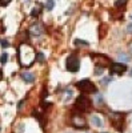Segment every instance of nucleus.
<instances>
[{
	"mask_svg": "<svg viewBox=\"0 0 132 133\" xmlns=\"http://www.w3.org/2000/svg\"><path fill=\"white\" fill-rule=\"evenodd\" d=\"M76 88H78L79 91H81L83 93H95L96 92V85L88 79L80 80L78 84H76Z\"/></svg>",
	"mask_w": 132,
	"mask_h": 133,
	"instance_id": "f257e3e1",
	"label": "nucleus"
},
{
	"mask_svg": "<svg viewBox=\"0 0 132 133\" xmlns=\"http://www.w3.org/2000/svg\"><path fill=\"white\" fill-rule=\"evenodd\" d=\"M76 107H78V109L80 112H87V110L91 109L92 103L87 96H79V98L76 100Z\"/></svg>",
	"mask_w": 132,
	"mask_h": 133,
	"instance_id": "f03ea898",
	"label": "nucleus"
},
{
	"mask_svg": "<svg viewBox=\"0 0 132 133\" xmlns=\"http://www.w3.org/2000/svg\"><path fill=\"white\" fill-rule=\"evenodd\" d=\"M65 66H67V69L70 72H78L79 68H80V61H79L78 56H76V55H71V56L67 59Z\"/></svg>",
	"mask_w": 132,
	"mask_h": 133,
	"instance_id": "7ed1b4c3",
	"label": "nucleus"
},
{
	"mask_svg": "<svg viewBox=\"0 0 132 133\" xmlns=\"http://www.w3.org/2000/svg\"><path fill=\"white\" fill-rule=\"evenodd\" d=\"M127 71V65L124 63H115L109 66V73L111 75H122Z\"/></svg>",
	"mask_w": 132,
	"mask_h": 133,
	"instance_id": "20e7f679",
	"label": "nucleus"
},
{
	"mask_svg": "<svg viewBox=\"0 0 132 133\" xmlns=\"http://www.w3.org/2000/svg\"><path fill=\"white\" fill-rule=\"evenodd\" d=\"M93 60H95V64L96 65H102L103 68L105 65H108V64H111V61H109V59L107 57V56H103V55H93Z\"/></svg>",
	"mask_w": 132,
	"mask_h": 133,
	"instance_id": "39448f33",
	"label": "nucleus"
},
{
	"mask_svg": "<svg viewBox=\"0 0 132 133\" xmlns=\"http://www.w3.org/2000/svg\"><path fill=\"white\" fill-rule=\"evenodd\" d=\"M73 125L76 127V129H85V121L81 116H73Z\"/></svg>",
	"mask_w": 132,
	"mask_h": 133,
	"instance_id": "423d86ee",
	"label": "nucleus"
},
{
	"mask_svg": "<svg viewBox=\"0 0 132 133\" xmlns=\"http://www.w3.org/2000/svg\"><path fill=\"white\" fill-rule=\"evenodd\" d=\"M21 79L26 83H34L35 81V75L31 73V72H24V73H21Z\"/></svg>",
	"mask_w": 132,
	"mask_h": 133,
	"instance_id": "0eeeda50",
	"label": "nucleus"
},
{
	"mask_svg": "<svg viewBox=\"0 0 132 133\" xmlns=\"http://www.w3.org/2000/svg\"><path fill=\"white\" fill-rule=\"evenodd\" d=\"M31 33L34 36H40L41 33H43V28L39 24H34V25L31 27Z\"/></svg>",
	"mask_w": 132,
	"mask_h": 133,
	"instance_id": "6e6552de",
	"label": "nucleus"
},
{
	"mask_svg": "<svg viewBox=\"0 0 132 133\" xmlns=\"http://www.w3.org/2000/svg\"><path fill=\"white\" fill-rule=\"evenodd\" d=\"M91 121H92V123H93L96 127H99V128L103 127V120L99 117V116H96V115H93V116L91 117Z\"/></svg>",
	"mask_w": 132,
	"mask_h": 133,
	"instance_id": "1a4fd4ad",
	"label": "nucleus"
},
{
	"mask_svg": "<svg viewBox=\"0 0 132 133\" xmlns=\"http://www.w3.org/2000/svg\"><path fill=\"white\" fill-rule=\"evenodd\" d=\"M75 44H76V45H80V47H87V45H90V43L85 41V40H81V39H76V40H75Z\"/></svg>",
	"mask_w": 132,
	"mask_h": 133,
	"instance_id": "9d476101",
	"label": "nucleus"
},
{
	"mask_svg": "<svg viewBox=\"0 0 132 133\" xmlns=\"http://www.w3.org/2000/svg\"><path fill=\"white\" fill-rule=\"evenodd\" d=\"M53 7H55V2H53V0H47V3H46V8H47L48 11H52V9H53Z\"/></svg>",
	"mask_w": 132,
	"mask_h": 133,
	"instance_id": "9b49d317",
	"label": "nucleus"
},
{
	"mask_svg": "<svg viewBox=\"0 0 132 133\" xmlns=\"http://www.w3.org/2000/svg\"><path fill=\"white\" fill-rule=\"evenodd\" d=\"M119 60L123 61V63H127V61H129V57L127 56L125 53H120V55H119Z\"/></svg>",
	"mask_w": 132,
	"mask_h": 133,
	"instance_id": "f8f14e48",
	"label": "nucleus"
},
{
	"mask_svg": "<svg viewBox=\"0 0 132 133\" xmlns=\"http://www.w3.org/2000/svg\"><path fill=\"white\" fill-rule=\"evenodd\" d=\"M35 60H36V61H39V63H43V61H44V55H43L41 52H37V53H36Z\"/></svg>",
	"mask_w": 132,
	"mask_h": 133,
	"instance_id": "ddd939ff",
	"label": "nucleus"
},
{
	"mask_svg": "<svg viewBox=\"0 0 132 133\" xmlns=\"http://www.w3.org/2000/svg\"><path fill=\"white\" fill-rule=\"evenodd\" d=\"M7 60H8V53H2V56H0V63L2 64H5L7 63Z\"/></svg>",
	"mask_w": 132,
	"mask_h": 133,
	"instance_id": "4468645a",
	"label": "nucleus"
},
{
	"mask_svg": "<svg viewBox=\"0 0 132 133\" xmlns=\"http://www.w3.org/2000/svg\"><path fill=\"white\" fill-rule=\"evenodd\" d=\"M127 2H128V0H116L115 5H116V7H123V5H125Z\"/></svg>",
	"mask_w": 132,
	"mask_h": 133,
	"instance_id": "2eb2a0df",
	"label": "nucleus"
},
{
	"mask_svg": "<svg viewBox=\"0 0 132 133\" xmlns=\"http://www.w3.org/2000/svg\"><path fill=\"white\" fill-rule=\"evenodd\" d=\"M0 45H2L3 48H8V47H9V43H8L7 40L2 39V40H0Z\"/></svg>",
	"mask_w": 132,
	"mask_h": 133,
	"instance_id": "dca6fc26",
	"label": "nucleus"
},
{
	"mask_svg": "<svg viewBox=\"0 0 132 133\" xmlns=\"http://www.w3.org/2000/svg\"><path fill=\"white\" fill-rule=\"evenodd\" d=\"M103 71H104L103 66H100V68H99V65H96V68H95V75H102Z\"/></svg>",
	"mask_w": 132,
	"mask_h": 133,
	"instance_id": "f3484780",
	"label": "nucleus"
},
{
	"mask_svg": "<svg viewBox=\"0 0 132 133\" xmlns=\"http://www.w3.org/2000/svg\"><path fill=\"white\" fill-rule=\"evenodd\" d=\"M11 3V0H0V7H7Z\"/></svg>",
	"mask_w": 132,
	"mask_h": 133,
	"instance_id": "a211bd4d",
	"label": "nucleus"
},
{
	"mask_svg": "<svg viewBox=\"0 0 132 133\" xmlns=\"http://www.w3.org/2000/svg\"><path fill=\"white\" fill-rule=\"evenodd\" d=\"M39 15V9L37 8H34V9H32V12H31V16L32 17H36Z\"/></svg>",
	"mask_w": 132,
	"mask_h": 133,
	"instance_id": "6ab92c4d",
	"label": "nucleus"
},
{
	"mask_svg": "<svg viewBox=\"0 0 132 133\" xmlns=\"http://www.w3.org/2000/svg\"><path fill=\"white\" fill-rule=\"evenodd\" d=\"M127 31H128V33H132V24H129L127 27Z\"/></svg>",
	"mask_w": 132,
	"mask_h": 133,
	"instance_id": "aec40b11",
	"label": "nucleus"
},
{
	"mask_svg": "<svg viewBox=\"0 0 132 133\" xmlns=\"http://www.w3.org/2000/svg\"><path fill=\"white\" fill-rule=\"evenodd\" d=\"M103 81H104V83H109V81H111V77H108V79H104Z\"/></svg>",
	"mask_w": 132,
	"mask_h": 133,
	"instance_id": "412c9836",
	"label": "nucleus"
},
{
	"mask_svg": "<svg viewBox=\"0 0 132 133\" xmlns=\"http://www.w3.org/2000/svg\"><path fill=\"white\" fill-rule=\"evenodd\" d=\"M131 76H132V69H131Z\"/></svg>",
	"mask_w": 132,
	"mask_h": 133,
	"instance_id": "4be33fe9",
	"label": "nucleus"
},
{
	"mask_svg": "<svg viewBox=\"0 0 132 133\" xmlns=\"http://www.w3.org/2000/svg\"><path fill=\"white\" fill-rule=\"evenodd\" d=\"M102 133H108V132H102Z\"/></svg>",
	"mask_w": 132,
	"mask_h": 133,
	"instance_id": "5701e85b",
	"label": "nucleus"
},
{
	"mask_svg": "<svg viewBox=\"0 0 132 133\" xmlns=\"http://www.w3.org/2000/svg\"><path fill=\"white\" fill-rule=\"evenodd\" d=\"M131 20H132V15H131Z\"/></svg>",
	"mask_w": 132,
	"mask_h": 133,
	"instance_id": "b1692460",
	"label": "nucleus"
},
{
	"mask_svg": "<svg viewBox=\"0 0 132 133\" xmlns=\"http://www.w3.org/2000/svg\"><path fill=\"white\" fill-rule=\"evenodd\" d=\"M131 51H132V45H131Z\"/></svg>",
	"mask_w": 132,
	"mask_h": 133,
	"instance_id": "393cba45",
	"label": "nucleus"
}]
</instances>
